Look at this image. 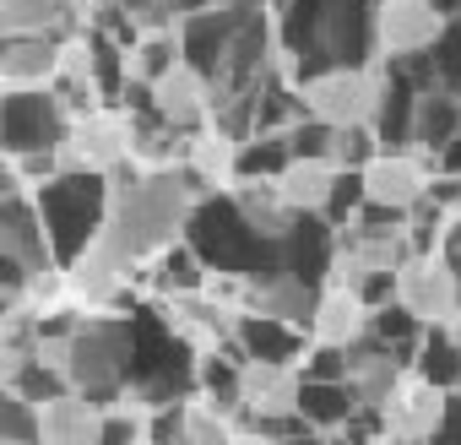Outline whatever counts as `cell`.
Here are the masks:
<instances>
[{"label": "cell", "mask_w": 461, "mask_h": 445, "mask_svg": "<svg viewBox=\"0 0 461 445\" xmlns=\"http://www.w3.org/2000/svg\"><path fill=\"white\" fill-rule=\"evenodd\" d=\"M185 240L201 250V261L212 267L217 283L250 288V283H267V277L283 272V245L267 240L256 222L245 217L240 195L228 190V185L201 190V201H195V212H190V222H185Z\"/></svg>", "instance_id": "3"}, {"label": "cell", "mask_w": 461, "mask_h": 445, "mask_svg": "<svg viewBox=\"0 0 461 445\" xmlns=\"http://www.w3.org/2000/svg\"><path fill=\"white\" fill-rule=\"evenodd\" d=\"M445 6L439 0H380V55L402 60V55H423L439 28H445Z\"/></svg>", "instance_id": "16"}, {"label": "cell", "mask_w": 461, "mask_h": 445, "mask_svg": "<svg viewBox=\"0 0 461 445\" xmlns=\"http://www.w3.org/2000/svg\"><path fill=\"white\" fill-rule=\"evenodd\" d=\"M364 331H369V299H364L358 288L326 283V294H321V310H315V321H310V337H315V342L353 348Z\"/></svg>", "instance_id": "23"}, {"label": "cell", "mask_w": 461, "mask_h": 445, "mask_svg": "<svg viewBox=\"0 0 461 445\" xmlns=\"http://www.w3.org/2000/svg\"><path fill=\"white\" fill-rule=\"evenodd\" d=\"M423 55H429V77L461 98V12H450V17H445L439 39H434Z\"/></svg>", "instance_id": "33"}, {"label": "cell", "mask_w": 461, "mask_h": 445, "mask_svg": "<svg viewBox=\"0 0 461 445\" xmlns=\"http://www.w3.org/2000/svg\"><path fill=\"white\" fill-rule=\"evenodd\" d=\"M240 418H272V413H304V364L294 359H245L240 364Z\"/></svg>", "instance_id": "12"}, {"label": "cell", "mask_w": 461, "mask_h": 445, "mask_svg": "<svg viewBox=\"0 0 461 445\" xmlns=\"http://www.w3.org/2000/svg\"><path fill=\"white\" fill-rule=\"evenodd\" d=\"M33 195H39V212H44V229H50V245H55L60 267H77V256L104 234V222H109V174L60 168V174L39 179Z\"/></svg>", "instance_id": "5"}, {"label": "cell", "mask_w": 461, "mask_h": 445, "mask_svg": "<svg viewBox=\"0 0 461 445\" xmlns=\"http://www.w3.org/2000/svg\"><path fill=\"white\" fill-rule=\"evenodd\" d=\"M272 17L294 77L380 60V0H272Z\"/></svg>", "instance_id": "2"}, {"label": "cell", "mask_w": 461, "mask_h": 445, "mask_svg": "<svg viewBox=\"0 0 461 445\" xmlns=\"http://www.w3.org/2000/svg\"><path fill=\"white\" fill-rule=\"evenodd\" d=\"M39 440H44L39 402L17 386H0V445H39Z\"/></svg>", "instance_id": "32"}, {"label": "cell", "mask_w": 461, "mask_h": 445, "mask_svg": "<svg viewBox=\"0 0 461 445\" xmlns=\"http://www.w3.org/2000/svg\"><path fill=\"white\" fill-rule=\"evenodd\" d=\"M131 326H136L131 391H136L147 407H163V402L195 396V391H201V348L168 321V310L136 304V310H131Z\"/></svg>", "instance_id": "4"}, {"label": "cell", "mask_w": 461, "mask_h": 445, "mask_svg": "<svg viewBox=\"0 0 461 445\" xmlns=\"http://www.w3.org/2000/svg\"><path fill=\"white\" fill-rule=\"evenodd\" d=\"M179 55H185L179 33H141L136 50H131V77H136V82H158Z\"/></svg>", "instance_id": "34"}, {"label": "cell", "mask_w": 461, "mask_h": 445, "mask_svg": "<svg viewBox=\"0 0 461 445\" xmlns=\"http://www.w3.org/2000/svg\"><path fill=\"white\" fill-rule=\"evenodd\" d=\"M310 418H315V429L321 434H337L364 402H358V391H353V380H310L304 375V402H299Z\"/></svg>", "instance_id": "28"}, {"label": "cell", "mask_w": 461, "mask_h": 445, "mask_svg": "<svg viewBox=\"0 0 461 445\" xmlns=\"http://www.w3.org/2000/svg\"><path fill=\"white\" fill-rule=\"evenodd\" d=\"M375 152H380L375 125H331V147H326V158H331L337 168H364Z\"/></svg>", "instance_id": "35"}, {"label": "cell", "mask_w": 461, "mask_h": 445, "mask_svg": "<svg viewBox=\"0 0 461 445\" xmlns=\"http://www.w3.org/2000/svg\"><path fill=\"white\" fill-rule=\"evenodd\" d=\"M439 6H445V12H461V0H439Z\"/></svg>", "instance_id": "39"}, {"label": "cell", "mask_w": 461, "mask_h": 445, "mask_svg": "<svg viewBox=\"0 0 461 445\" xmlns=\"http://www.w3.org/2000/svg\"><path fill=\"white\" fill-rule=\"evenodd\" d=\"M131 364H136V326L131 315H77L71 326V386L87 391L93 402H120L131 391Z\"/></svg>", "instance_id": "6"}, {"label": "cell", "mask_w": 461, "mask_h": 445, "mask_svg": "<svg viewBox=\"0 0 461 445\" xmlns=\"http://www.w3.org/2000/svg\"><path fill=\"white\" fill-rule=\"evenodd\" d=\"M0 261H12L33 294H50L55 277L66 272L55 245H50V229H44V212H39V195L23 190V174L12 168L0 179Z\"/></svg>", "instance_id": "7"}, {"label": "cell", "mask_w": 461, "mask_h": 445, "mask_svg": "<svg viewBox=\"0 0 461 445\" xmlns=\"http://www.w3.org/2000/svg\"><path fill=\"white\" fill-rule=\"evenodd\" d=\"M315 342V337H310ZM304 342V326L283 321V315H267V310H240V326H234V348L245 359H304L310 353Z\"/></svg>", "instance_id": "21"}, {"label": "cell", "mask_w": 461, "mask_h": 445, "mask_svg": "<svg viewBox=\"0 0 461 445\" xmlns=\"http://www.w3.org/2000/svg\"><path fill=\"white\" fill-rule=\"evenodd\" d=\"M304 104L326 125H369L380 104V60L375 66H331L315 77H299Z\"/></svg>", "instance_id": "9"}, {"label": "cell", "mask_w": 461, "mask_h": 445, "mask_svg": "<svg viewBox=\"0 0 461 445\" xmlns=\"http://www.w3.org/2000/svg\"><path fill=\"white\" fill-rule=\"evenodd\" d=\"M39 418H44V445H104V429H109V407L77 386L39 402Z\"/></svg>", "instance_id": "17"}, {"label": "cell", "mask_w": 461, "mask_h": 445, "mask_svg": "<svg viewBox=\"0 0 461 445\" xmlns=\"http://www.w3.org/2000/svg\"><path fill=\"white\" fill-rule=\"evenodd\" d=\"M212 283V267L201 261V250L190 245V240H179V245H168L163 256H158V277H152V288L168 299V294H195V288H206Z\"/></svg>", "instance_id": "29"}, {"label": "cell", "mask_w": 461, "mask_h": 445, "mask_svg": "<svg viewBox=\"0 0 461 445\" xmlns=\"http://www.w3.org/2000/svg\"><path fill=\"white\" fill-rule=\"evenodd\" d=\"M201 179L190 163H163V168H147L136 174L131 163L109 174V222H104V245L136 267L147 256H163L168 245L185 240V222L201 201Z\"/></svg>", "instance_id": "1"}, {"label": "cell", "mask_w": 461, "mask_h": 445, "mask_svg": "<svg viewBox=\"0 0 461 445\" xmlns=\"http://www.w3.org/2000/svg\"><path fill=\"white\" fill-rule=\"evenodd\" d=\"M429 158H418L412 147H380L369 163H364V185H369V201H385V206H418L429 195Z\"/></svg>", "instance_id": "15"}, {"label": "cell", "mask_w": 461, "mask_h": 445, "mask_svg": "<svg viewBox=\"0 0 461 445\" xmlns=\"http://www.w3.org/2000/svg\"><path fill=\"white\" fill-rule=\"evenodd\" d=\"M456 125H461V98L450 87H439V82L423 87L418 93V114H412V152L429 158V163H439V152L456 136Z\"/></svg>", "instance_id": "24"}, {"label": "cell", "mask_w": 461, "mask_h": 445, "mask_svg": "<svg viewBox=\"0 0 461 445\" xmlns=\"http://www.w3.org/2000/svg\"><path fill=\"white\" fill-rule=\"evenodd\" d=\"M152 109H158L163 120H174L185 136H195V131L212 125V82L201 77L195 60L179 55V60L152 82Z\"/></svg>", "instance_id": "14"}, {"label": "cell", "mask_w": 461, "mask_h": 445, "mask_svg": "<svg viewBox=\"0 0 461 445\" xmlns=\"http://www.w3.org/2000/svg\"><path fill=\"white\" fill-rule=\"evenodd\" d=\"M77 131V109L60 98V87H6L0 104V147L6 158H28V152H55L66 136Z\"/></svg>", "instance_id": "8"}, {"label": "cell", "mask_w": 461, "mask_h": 445, "mask_svg": "<svg viewBox=\"0 0 461 445\" xmlns=\"http://www.w3.org/2000/svg\"><path fill=\"white\" fill-rule=\"evenodd\" d=\"M380 418H385V434H391V440H439L445 386H434L423 369H407Z\"/></svg>", "instance_id": "13"}, {"label": "cell", "mask_w": 461, "mask_h": 445, "mask_svg": "<svg viewBox=\"0 0 461 445\" xmlns=\"http://www.w3.org/2000/svg\"><path fill=\"white\" fill-rule=\"evenodd\" d=\"M423 331H429V321H418L402 299H385V304H375V310H369V337H375V342H385V348H391L407 369L418 364Z\"/></svg>", "instance_id": "27"}, {"label": "cell", "mask_w": 461, "mask_h": 445, "mask_svg": "<svg viewBox=\"0 0 461 445\" xmlns=\"http://www.w3.org/2000/svg\"><path fill=\"white\" fill-rule=\"evenodd\" d=\"M450 331H456V337H461V315H456V321H450Z\"/></svg>", "instance_id": "40"}, {"label": "cell", "mask_w": 461, "mask_h": 445, "mask_svg": "<svg viewBox=\"0 0 461 445\" xmlns=\"http://www.w3.org/2000/svg\"><path fill=\"white\" fill-rule=\"evenodd\" d=\"M0 33H55L82 39V0H0Z\"/></svg>", "instance_id": "22"}, {"label": "cell", "mask_w": 461, "mask_h": 445, "mask_svg": "<svg viewBox=\"0 0 461 445\" xmlns=\"http://www.w3.org/2000/svg\"><path fill=\"white\" fill-rule=\"evenodd\" d=\"M331 256H337V222L326 212H299V222L283 234V272L326 283L331 277Z\"/></svg>", "instance_id": "19"}, {"label": "cell", "mask_w": 461, "mask_h": 445, "mask_svg": "<svg viewBox=\"0 0 461 445\" xmlns=\"http://www.w3.org/2000/svg\"><path fill=\"white\" fill-rule=\"evenodd\" d=\"M396 299L429 321V326H450L461 315V272L450 267L445 250H412L396 272Z\"/></svg>", "instance_id": "10"}, {"label": "cell", "mask_w": 461, "mask_h": 445, "mask_svg": "<svg viewBox=\"0 0 461 445\" xmlns=\"http://www.w3.org/2000/svg\"><path fill=\"white\" fill-rule=\"evenodd\" d=\"M321 294H326V283L299 277V272H277V277L245 288V310H267V315H283L294 326H310L321 310Z\"/></svg>", "instance_id": "20"}, {"label": "cell", "mask_w": 461, "mask_h": 445, "mask_svg": "<svg viewBox=\"0 0 461 445\" xmlns=\"http://www.w3.org/2000/svg\"><path fill=\"white\" fill-rule=\"evenodd\" d=\"M294 163V136L288 131H256L240 141V179H277Z\"/></svg>", "instance_id": "30"}, {"label": "cell", "mask_w": 461, "mask_h": 445, "mask_svg": "<svg viewBox=\"0 0 461 445\" xmlns=\"http://www.w3.org/2000/svg\"><path fill=\"white\" fill-rule=\"evenodd\" d=\"M337 163L326 158V152H299L283 174H277V190L299 206V212H326V201H331V190H337Z\"/></svg>", "instance_id": "25"}, {"label": "cell", "mask_w": 461, "mask_h": 445, "mask_svg": "<svg viewBox=\"0 0 461 445\" xmlns=\"http://www.w3.org/2000/svg\"><path fill=\"white\" fill-rule=\"evenodd\" d=\"M412 369H423L434 386L456 391V386H461V337H456L450 326H429V331H423V348H418V364H412Z\"/></svg>", "instance_id": "31"}, {"label": "cell", "mask_w": 461, "mask_h": 445, "mask_svg": "<svg viewBox=\"0 0 461 445\" xmlns=\"http://www.w3.org/2000/svg\"><path fill=\"white\" fill-rule=\"evenodd\" d=\"M185 163L195 168V179H201L206 190L234 185V179H240V136H228V131L206 125V131H195V136H190Z\"/></svg>", "instance_id": "26"}, {"label": "cell", "mask_w": 461, "mask_h": 445, "mask_svg": "<svg viewBox=\"0 0 461 445\" xmlns=\"http://www.w3.org/2000/svg\"><path fill=\"white\" fill-rule=\"evenodd\" d=\"M434 174H461V125H456V136L445 141V152H439V163H434Z\"/></svg>", "instance_id": "37"}, {"label": "cell", "mask_w": 461, "mask_h": 445, "mask_svg": "<svg viewBox=\"0 0 461 445\" xmlns=\"http://www.w3.org/2000/svg\"><path fill=\"white\" fill-rule=\"evenodd\" d=\"M439 434H461V386L445 391V418H439Z\"/></svg>", "instance_id": "36"}, {"label": "cell", "mask_w": 461, "mask_h": 445, "mask_svg": "<svg viewBox=\"0 0 461 445\" xmlns=\"http://www.w3.org/2000/svg\"><path fill=\"white\" fill-rule=\"evenodd\" d=\"M136 163V141H131V120L120 109H87L77 114V131L60 141V168H98L114 174Z\"/></svg>", "instance_id": "11"}, {"label": "cell", "mask_w": 461, "mask_h": 445, "mask_svg": "<svg viewBox=\"0 0 461 445\" xmlns=\"http://www.w3.org/2000/svg\"><path fill=\"white\" fill-rule=\"evenodd\" d=\"M217 6H272V0H217Z\"/></svg>", "instance_id": "38"}, {"label": "cell", "mask_w": 461, "mask_h": 445, "mask_svg": "<svg viewBox=\"0 0 461 445\" xmlns=\"http://www.w3.org/2000/svg\"><path fill=\"white\" fill-rule=\"evenodd\" d=\"M66 44L71 39H55V33H6V44H0L6 87H50L66 60Z\"/></svg>", "instance_id": "18"}]
</instances>
